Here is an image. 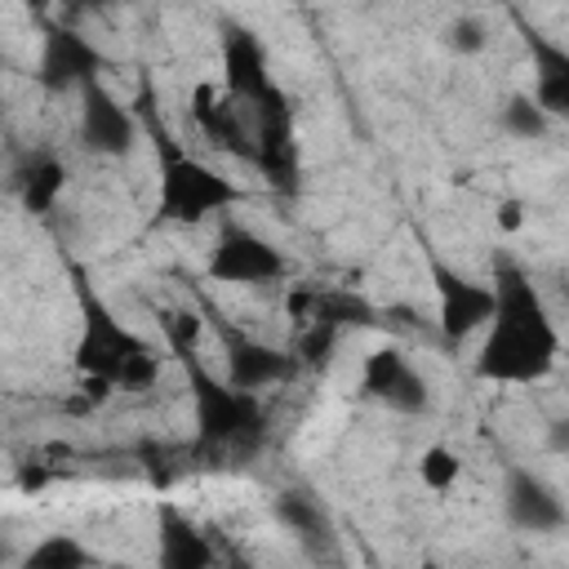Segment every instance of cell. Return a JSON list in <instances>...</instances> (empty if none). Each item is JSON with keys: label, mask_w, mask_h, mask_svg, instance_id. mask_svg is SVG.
<instances>
[{"label": "cell", "mask_w": 569, "mask_h": 569, "mask_svg": "<svg viewBox=\"0 0 569 569\" xmlns=\"http://www.w3.org/2000/svg\"><path fill=\"white\" fill-rule=\"evenodd\" d=\"M560 360V329L533 289V280L520 267H498L493 276V316L485 325L480 351H476V373L485 382L502 387H525L538 382L556 369Z\"/></svg>", "instance_id": "obj_1"}, {"label": "cell", "mask_w": 569, "mask_h": 569, "mask_svg": "<svg viewBox=\"0 0 569 569\" xmlns=\"http://www.w3.org/2000/svg\"><path fill=\"white\" fill-rule=\"evenodd\" d=\"M71 365L93 387L102 391H151L164 373V356L133 329L124 325L107 302H98L89 289L80 298V333L71 347Z\"/></svg>", "instance_id": "obj_2"}, {"label": "cell", "mask_w": 569, "mask_h": 569, "mask_svg": "<svg viewBox=\"0 0 569 569\" xmlns=\"http://www.w3.org/2000/svg\"><path fill=\"white\" fill-rule=\"evenodd\" d=\"M240 200H244V191L227 173H218L213 164L182 156V151H164L160 182H156V222L196 227L213 213H227Z\"/></svg>", "instance_id": "obj_3"}, {"label": "cell", "mask_w": 569, "mask_h": 569, "mask_svg": "<svg viewBox=\"0 0 569 569\" xmlns=\"http://www.w3.org/2000/svg\"><path fill=\"white\" fill-rule=\"evenodd\" d=\"M284 271H289V262L276 240H267L253 227L222 222V231L209 249V280L231 284V289H258V284L280 280Z\"/></svg>", "instance_id": "obj_4"}, {"label": "cell", "mask_w": 569, "mask_h": 569, "mask_svg": "<svg viewBox=\"0 0 569 569\" xmlns=\"http://www.w3.org/2000/svg\"><path fill=\"white\" fill-rule=\"evenodd\" d=\"M138 142V120L133 111L102 84H84L80 89V147L93 156H129Z\"/></svg>", "instance_id": "obj_5"}, {"label": "cell", "mask_w": 569, "mask_h": 569, "mask_svg": "<svg viewBox=\"0 0 569 569\" xmlns=\"http://www.w3.org/2000/svg\"><path fill=\"white\" fill-rule=\"evenodd\" d=\"M360 387H365L369 400H378V405L391 409V413H422L427 400H431V391H427L418 365H413L405 351H396V347H378V351L365 356V365H360Z\"/></svg>", "instance_id": "obj_6"}, {"label": "cell", "mask_w": 569, "mask_h": 569, "mask_svg": "<svg viewBox=\"0 0 569 569\" xmlns=\"http://www.w3.org/2000/svg\"><path fill=\"white\" fill-rule=\"evenodd\" d=\"M431 280H436V298H440V333L449 342L485 333V325L493 316V284L471 280V276H462L445 262L431 267Z\"/></svg>", "instance_id": "obj_7"}, {"label": "cell", "mask_w": 569, "mask_h": 569, "mask_svg": "<svg viewBox=\"0 0 569 569\" xmlns=\"http://www.w3.org/2000/svg\"><path fill=\"white\" fill-rule=\"evenodd\" d=\"M191 387H196V422H200V440H213V445H227V440H240L253 422H258V400L227 387V382H213L209 373H200L191 365Z\"/></svg>", "instance_id": "obj_8"}, {"label": "cell", "mask_w": 569, "mask_h": 569, "mask_svg": "<svg viewBox=\"0 0 569 569\" xmlns=\"http://www.w3.org/2000/svg\"><path fill=\"white\" fill-rule=\"evenodd\" d=\"M98 67H102V53L76 36V31H49L40 36V62H36V76L44 89L62 93V89H84L98 80Z\"/></svg>", "instance_id": "obj_9"}, {"label": "cell", "mask_w": 569, "mask_h": 569, "mask_svg": "<svg viewBox=\"0 0 569 569\" xmlns=\"http://www.w3.org/2000/svg\"><path fill=\"white\" fill-rule=\"evenodd\" d=\"M222 89L231 102H258V107L280 98L267 71V53L253 31H231L222 40Z\"/></svg>", "instance_id": "obj_10"}, {"label": "cell", "mask_w": 569, "mask_h": 569, "mask_svg": "<svg viewBox=\"0 0 569 569\" xmlns=\"http://www.w3.org/2000/svg\"><path fill=\"white\" fill-rule=\"evenodd\" d=\"M502 507H507V520L516 529H529V533H560L565 520H569L560 493L542 476H533V471H511L507 476Z\"/></svg>", "instance_id": "obj_11"}, {"label": "cell", "mask_w": 569, "mask_h": 569, "mask_svg": "<svg viewBox=\"0 0 569 569\" xmlns=\"http://www.w3.org/2000/svg\"><path fill=\"white\" fill-rule=\"evenodd\" d=\"M293 369V360L267 342H253V338H236L227 347V387L244 391V396H258L276 382H284Z\"/></svg>", "instance_id": "obj_12"}, {"label": "cell", "mask_w": 569, "mask_h": 569, "mask_svg": "<svg viewBox=\"0 0 569 569\" xmlns=\"http://www.w3.org/2000/svg\"><path fill=\"white\" fill-rule=\"evenodd\" d=\"M213 542L178 511L160 516V569H213Z\"/></svg>", "instance_id": "obj_13"}, {"label": "cell", "mask_w": 569, "mask_h": 569, "mask_svg": "<svg viewBox=\"0 0 569 569\" xmlns=\"http://www.w3.org/2000/svg\"><path fill=\"white\" fill-rule=\"evenodd\" d=\"M538 80H533V102H538V111L551 120V116H565L569 111V58H565V49H551V44H542L538 49Z\"/></svg>", "instance_id": "obj_14"}, {"label": "cell", "mask_w": 569, "mask_h": 569, "mask_svg": "<svg viewBox=\"0 0 569 569\" xmlns=\"http://www.w3.org/2000/svg\"><path fill=\"white\" fill-rule=\"evenodd\" d=\"M89 565H93V556H89L84 542L71 538V533H44V538L18 560V569H89Z\"/></svg>", "instance_id": "obj_15"}, {"label": "cell", "mask_w": 569, "mask_h": 569, "mask_svg": "<svg viewBox=\"0 0 569 569\" xmlns=\"http://www.w3.org/2000/svg\"><path fill=\"white\" fill-rule=\"evenodd\" d=\"M156 316H160V329H164L169 351L182 356V360L191 365V360H196V347H200V338H204V320H200V311L187 307V302H169V307H160Z\"/></svg>", "instance_id": "obj_16"}, {"label": "cell", "mask_w": 569, "mask_h": 569, "mask_svg": "<svg viewBox=\"0 0 569 569\" xmlns=\"http://www.w3.org/2000/svg\"><path fill=\"white\" fill-rule=\"evenodd\" d=\"M62 187H67V169H62L58 160H36V164L22 173V204H27L31 213H44V209L58 204Z\"/></svg>", "instance_id": "obj_17"}, {"label": "cell", "mask_w": 569, "mask_h": 569, "mask_svg": "<svg viewBox=\"0 0 569 569\" xmlns=\"http://www.w3.org/2000/svg\"><path fill=\"white\" fill-rule=\"evenodd\" d=\"M413 476H418L422 489L449 493V489L462 480V458H458L449 445H427V449L418 453V462H413Z\"/></svg>", "instance_id": "obj_18"}, {"label": "cell", "mask_w": 569, "mask_h": 569, "mask_svg": "<svg viewBox=\"0 0 569 569\" xmlns=\"http://www.w3.org/2000/svg\"><path fill=\"white\" fill-rule=\"evenodd\" d=\"M502 129L516 133V138H542L547 133V116L538 111V102L529 93H520V98H511L502 107Z\"/></svg>", "instance_id": "obj_19"}, {"label": "cell", "mask_w": 569, "mask_h": 569, "mask_svg": "<svg viewBox=\"0 0 569 569\" xmlns=\"http://www.w3.org/2000/svg\"><path fill=\"white\" fill-rule=\"evenodd\" d=\"M493 222H498V231H520L525 227V204L520 200H498V209H493Z\"/></svg>", "instance_id": "obj_20"}, {"label": "cell", "mask_w": 569, "mask_h": 569, "mask_svg": "<svg viewBox=\"0 0 569 569\" xmlns=\"http://www.w3.org/2000/svg\"><path fill=\"white\" fill-rule=\"evenodd\" d=\"M453 44H458L462 53H476V49L485 44V27H480V22H471V18H462V22L453 27Z\"/></svg>", "instance_id": "obj_21"}, {"label": "cell", "mask_w": 569, "mask_h": 569, "mask_svg": "<svg viewBox=\"0 0 569 569\" xmlns=\"http://www.w3.org/2000/svg\"><path fill=\"white\" fill-rule=\"evenodd\" d=\"M9 556H13V551H9V547H4V542H0V565H4V560H9Z\"/></svg>", "instance_id": "obj_22"}, {"label": "cell", "mask_w": 569, "mask_h": 569, "mask_svg": "<svg viewBox=\"0 0 569 569\" xmlns=\"http://www.w3.org/2000/svg\"><path fill=\"white\" fill-rule=\"evenodd\" d=\"M0 71H4V53H0Z\"/></svg>", "instance_id": "obj_23"}]
</instances>
